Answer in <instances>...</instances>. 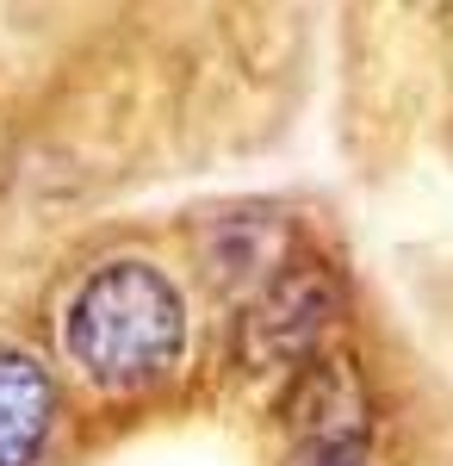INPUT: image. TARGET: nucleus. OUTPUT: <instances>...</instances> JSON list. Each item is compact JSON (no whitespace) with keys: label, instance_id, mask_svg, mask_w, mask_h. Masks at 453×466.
<instances>
[{"label":"nucleus","instance_id":"nucleus-1","mask_svg":"<svg viewBox=\"0 0 453 466\" xmlns=\"http://www.w3.org/2000/svg\"><path fill=\"white\" fill-rule=\"evenodd\" d=\"M63 349L100 392H149L186 355V299L168 268L125 255L94 268L63 311Z\"/></svg>","mask_w":453,"mask_h":466},{"label":"nucleus","instance_id":"nucleus-2","mask_svg":"<svg viewBox=\"0 0 453 466\" xmlns=\"http://www.w3.org/2000/svg\"><path fill=\"white\" fill-rule=\"evenodd\" d=\"M342 305H348V292H342L329 261L286 255V261H274L255 305H243V355L267 373L305 367L311 355L329 349V329L342 323Z\"/></svg>","mask_w":453,"mask_h":466},{"label":"nucleus","instance_id":"nucleus-3","mask_svg":"<svg viewBox=\"0 0 453 466\" xmlns=\"http://www.w3.org/2000/svg\"><path fill=\"white\" fill-rule=\"evenodd\" d=\"M286 430L298 435L305 461H360V441L373 430V398L348 355L323 349L292 367L286 386Z\"/></svg>","mask_w":453,"mask_h":466},{"label":"nucleus","instance_id":"nucleus-4","mask_svg":"<svg viewBox=\"0 0 453 466\" xmlns=\"http://www.w3.org/2000/svg\"><path fill=\"white\" fill-rule=\"evenodd\" d=\"M56 380L25 349H0V466H37L56 435Z\"/></svg>","mask_w":453,"mask_h":466},{"label":"nucleus","instance_id":"nucleus-5","mask_svg":"<svg viewBox=\"0 0 453 466\" xmlns=\"http://www.w3.org/2000/svg\"><path fill=\"white\" fill-rule=\"evenodd\" d=\"M305 466H360V461H305Z\"/></svg>","mask_w":453,"mask_h":466}]
</instances>
